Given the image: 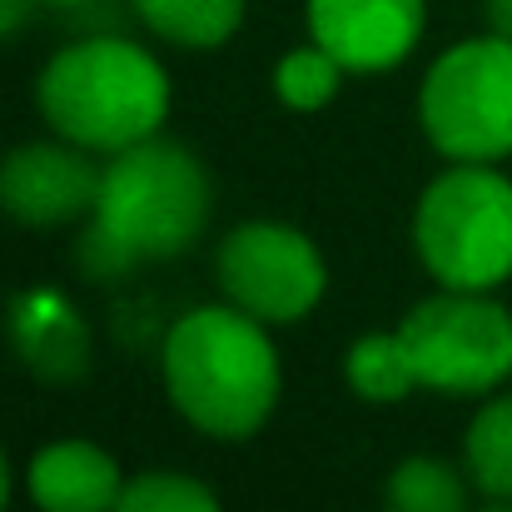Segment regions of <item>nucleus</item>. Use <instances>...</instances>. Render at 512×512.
<instances>
[{"instance_id": "f03ea898", "label": "nucleus", "mask_w": 512, "mask_h": 512, "mask_svg": "<svg viewBox=\"0 0 512 512\" xmlns=\"http://www.w3.org/2000/svg\"><path fill=\"white\" fill-rule=\"evenodd\" d=\"M35 105L60 140L90 155H120L160 135L170 115V75L125 35H85L40 70Z\"/></svg>"}, {"instance_id": "f3484780", "label": "nucleus", "mask_w": 512, "mask_h": 512, "mask_svg": "<svg viewBox=\"0 0 512 512\" xmlns=\"http://www.w3.org/2000/svg\"><path fill=\"white\" fill-rule=\"evenodd\" d=\"M35 5H40V0H0V40L15 35V30L35 15Z\"/></svg>"}, {"instance_id": "7ed1b4c3", "label": "nucleus", "mask_w": 512, "mask_h": 512, "mask_svg": "<svg viewBox=\"0 0 512 512\" xmlns=\"http://www.w3.org/2000/svg\"><path fill=\"white\" fill-rule=\"evenodd\" d=\"M160 363L170 403L209 438H249L279 403V353L264 324L234 304L189 309Z\"/></svg>"}, {"instance_id": "6e6552de", "label": "nucleus", "mask_w": 512, "mask_h": 512, "mask_svg": "<svg viewBox=\"0 0 512 512\" xmlns=\"http://www.w3.org/2000/svg\"><path fill=\"white\" fill-rule=\"evenodd\" d=\"M100 174L90 150L60 140H30L0 160V209L25 229H55L95 214Z\"/></svg>"}, {"instance_id": "f257e3e1", "label": "nucleus", "mask_w": 512, "mask_h": 512, "mask_svg": "<svg viewBox=\"0 0 512 512\" xmlns=\"http://www.w3.org/2000/svg\"><path fill=\"white\" fill-rule=\"evenodd\" d=\"M209 204V174L174 140L150 135L110 155L90 229L80 239V269L90 279H120L140 259L184 254L199 239Z\"/></svg>"}, {"instance_id": "9b49d317", "label": "nucleus", "mask_w": 512, "mask_h": 512, "mask_svg": "<svg viewBox=\"0 0 512 512\" xmlns=\"http://www.w3.org/2000/svg\"><path fill=\"white\" fill-rule=\"evenodd\" d=\"M249 0H135L140 20L184 50H214L244 25Z\"/></svg>"}, {"instance_id": "4468645a", "label": "nucleus", "mask_w": 512, "mask_h": 512, "mask_svg": "<svg viewBox=\"0 0 512 512\" xmlns=\"http://www.w3.org/2000/svg\"><path fill=\"white\" fill-rule=\"evenodd\" d=\"M343 373H348V388L358 398H368V403H398V398H408L418 388L413 358H408V348L398 339V329L393 334H363L348 348Z\"/></svg>"}, {"instance_id": "20e7f679", "label": "nucleus", "mask_w": 512, "mask_h": 512, "mask_svg": "<svg viewBox=\"0 0 512 512\" xmlns=\"http://www.w3.org/2000/svg\"><path fill=\"white\" fill-rule=\"evenodd\" d=\"M413 244L443 289L493 294L512 279V179L493 165H453L418 199Z\"/></svg>"}, {"instance_id": "412c9836", "label": "nucleus", "mask_w": 512, "mask_h": 512, "mask_svg": "<svg viewBox=\"0 0 512 512\" xmlns=\"http://www.w3.org/2000/svg\"><path fill=\"white\" fill-rule=\"evenodd\" d=\"M483 512H512V503H498V508H483Z\"/></svg>"}, {"instance_id": "39448f33", "label": "nucleus", "mask_w": 512, "mask_h": 512, "mask_svg": "<svg viewBox=\"0 0 512 512\" xmlns=\"http://www.w3.org/2000/svg\"><path fill=\"white\" fill-rule=\"evenodd\" d=\"M418 120L453 165H498L512 155V40L478 35L443 50L418 90Z\"/></svg>"}, {"instance_id": "0eeeda50", "label": "nucleus", "mask_w": 512, "mask_h": 512, "mask_svg": "<svg viewBox=\"0 0 512 512\" xmlns=\"http://www.w3.org/2000/svg\"><path fill=\"white\" fill-rule=\"evenodd\" d=\"M219 284L229 304L259 324H294L324 299L329 269L309 234L279 219H254L219 244Z\"/></svg>"}, {"instance_id": "1a4fd4ad", "label": "nucleus", "mask_w": 512, "mask_h": 512, "mask_svg": "<svg viewBox=\"0 0 512 512\" xmlns=\"http://www.w3.org/2000/svg\"><path fill=\"white\" fill-rule=\"evenodd\" d=\"M428 0H309V35L348 75H383L413 55Z\"/></svg>"}, {"instance_id": "dca6fc26", "label": "nucleus", "mask_w": 512, "mask_h": 512, "mask_svg": "<svg viewBox=\"0 0 512 512\" xmlns=\"http://www.w3.org/2000/svg\"><path fill=\"white\" fill-rule=\"evenodd\" d=\"M115 512H224L214 488L184 473H140L125 483Z\"/></svg>"}, {"instance_id": "6ab92c4d", "label": "nucleus", "mask_w": 512, "mask_h": 512, "mask_svg": "<svg viewBox=\"0 0 512 512\" xmlns=\"http://www.w3.org/2000/svg\"><path fill=\"white\" fill-rule=\"evenodd\" d=\"M40 5H55V10H95L105 0H40Z\"/></svg>"}, {"instance_id": "9d476101", "label": "nucleus", "mask_w": 512, "mask_h": 512, "mask_svg": "<svg viewBox=\"0 0 512 512\" xmlns=\"http://www.w3.org/2000/svg\"><path fill=\"white\" fill-rule=\"evenodd\" d=\"M25 483L40 512H115L125 493L120 463L100 443H85V438L45 443L30 458Z\"/></svg>"}, {"instance_id": "2eb2a0df", "label": "nucleus", "mask_w": 512, "mask_h": 512, "mask_svg": "<svg viewBox=\"0 0 512 512\" xmlns=\"http://www.w3.org/2000/svg\"><path fill=\"white\" fill-rule=\"evenodd\" d=\"M343 75H348V70H343L324 45H304V50L279 55V65H274V95H279L289 110L314 115V110H324V105L339 95Z\"/></svg>"}, {"instance_id": "423d86ee", "label": "nucleus", "mask_w": 512, "mask_h": 512, "mask_svg": "<svg viewBox=\"0 0 512 512\" xmlns=\"http://www.w3.org/2000/svg\"><path fill=\"white\" fill-rule=\"evenodd\" d=\"M398 339L413 358L418 388L473 398L512 378V314L473 289H443L423 299Z\"/></svg>"}, {"instance_id": "f8f14e48", "label": "nucleus", "mask_w": 512, "mask_h": 512, "mask_svg": "<svg viewBox=\"0 0 512 512\" xmlns=\"http://www.w3.org/2000/svg\"><path fill=\"white\" fill-rule=\"evenodd\" d=\"M463 458H468V478L488 498L512 503V393L488 398L478 408V418L468 423V438H463Z\"/></svg>"}, {"instance_id": "aec40b11", "label": "nucleus", "mask_w": 512, "mask_h": 512, "mask_svg": "<svg viewBox=\"0 0 512 512\" xmlns=\"http://www.w3.org/2000/svg\"><path fill=\"white\" fill-rule=\"evenodd\" d=\"M10 503V463H5V453H0V512Z\"/></svg>"}, {"instance_id": "ddd939ff", "label": "nucleus", "mask_w": 512, "mask_h": 512, "mask_svg": "<svg viewBox=\"0 0 512 512\" xmlns=\"http://www.w3.org/2000/svg\"><path fill=\"white\" fill-rule=\"evenodd\" d=\"M383 508L388 512H468V488H463L453 463H443L433 453H413V458H403L388 473Z\"/></svg>"}, {"instance_id": "a211bd4d", "label": "nucleus", "mask_w": 512, "mask_h": 512, "mask_svg": "<svg viewBox=\"0 0 512 512\" xmlns=\"http://www.w3.org/2000/svg\"><path fill=\"white\" fill-rule=\"evenodd\" d=\"M488 5V25H493V35H508L512 40V0H483Z\"/></svg>"}]
</instances>
